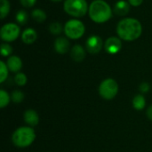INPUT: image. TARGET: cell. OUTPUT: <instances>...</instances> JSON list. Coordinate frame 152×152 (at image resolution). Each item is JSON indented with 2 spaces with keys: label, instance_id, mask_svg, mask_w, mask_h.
Instances as JSON below:
<instances>
[{
  "label": "cell",
  "instance_id": "cell-22",
  "mask_svg": "<svg viewBox=\"0 0 152 152\" xmlns=\"http://www.w3.org/2000/svg\"><path fill=\"white\" fill-rule=\"evenodd\" d=\"M9 69L6 65V62L1 61H0V83H4L8 77Z\"/></svg>",
  "mask_w": 152,
  "mask_h": 152
},
{
  "label": "cell",
  "instance_id": "cell-7",
  "mask_svg": "<svg viewBox=\"0 0 152 152\" xmlns=\"http://www.w3.org/2000/svg\"><path fill=\"white\" fill-rule=\"evenodd\" d=\"M20 35V28L18 24L8 22L2 26L0 29V37L4 42L10 43L15 41Z\"/></svg>",
  "mask_w": 152,
  "mask_h": 152
},
{
  "label": "cell",
  "instance_id": "cell-24",
  "mask_svg": "<svg viewBox=\"0 0 152 152\" xmlns=\"http://www.w3.org/2000/svg\"><path fill=\"white\" fill-rule=\"evenodd\" d=\"M11 100H12V102H14L16 104H19V103L23 102L24 94L20 90H14L11 94Z\"/></svg>",
  "mask_w": 152,
  "mask_h": 152
},
{
  "label": "cell",
  "instance_id": "cell-3",
  "mask_svg": "<svg viewBox=\"0 0 152 152\" xmlns=\"http://www.w3.org/2000/svg\"><path fill=\"white\" fill-rule=\"evenodd\" d=\"M36 140V133L31 126H20L17 128L12 135V142L18 148H27Z\"/></svg>",
  "mask_w": 152,
  "mask_h": 152
},
{
  "label": "cell",
  "instance_id": "cell-12",
  "mask_svg": "<svg viewBox=\"0 0 152 152\" xmlns=\"http://www.w3.org/2000/svg\"><path fill=\"white\" fill-rule=\"evenodd\" d=\"M23 118H24V121L25 123L28 126H31V127H34V126H37L39 123V117H38V114L36 110H32V109H29V110H27L25 112H24V115H23Z\"/></svg>",
  "mask_w": 152,
  "mask_h": 152
},
{
  "label": "cell",
  "instance_id": "cell-26",
  "mask_svg": "<svg viewBox=\"0 0 152 152\" xmlns=\"http://www.w3.org/2000/svg\"><path fill=\"white\" fill-rule=\"evenodd\" d=\"M20 3L25 8H31L36 4L37 0H20Z\"/></svg>",
  "mask_w": 152,
  "mask_h": 152
},
{
  "label": "cell",
  "instance_id": "cell-30",
  "mask_svg": "<svg viewBox=\"0 0 152 152\" xmlns=\"http://www.w3.org/2000/svg\"><path fill=\"white\" fill-rule=\"evenodd\" d=\"M52 2H55V3H57V2H61L62 0H51Z\"/></svg>",
  "mask_w": 152,
  "mask_h": 152
},
{
  "label": "cell",
  "instance_id": "cell-1",
  "mask_svg": "<svg viewBox=\"0 0 152 152\" xmlns=\"http://www.w3.org/2000/svg\"><path fill=\"white\" fill-rule=\"evenodd\" d=\"M117 34L121 40L127 42L134 41L142 36V25L135 18H124L117 25Z\"/></svg>",
  "mask_w": 152,
  "mask_h": 152
},
{
  "label": "cell",
  "instance_id": "cell-11",
  "mask_svg": "<svg viewBox=\"0 0 152 152\" xmlns=\"http://www.w3.org/2000/svg\"><path fill=\"white\" fill-rule=\"evenodd\" d=\"M130 4L126 0H119L116 2L113 8V12L118 16H126L130 12Z\"/></svg>",
  "mask_w": 152,
  "mask_h": 152
},
{
  "label": "cell",
  "instance_id": "cell-10",
  "mask_svg": "<svg viewBox=\"0 0 152 152\" xmlns=\"http://www.w3.org/2000/svg\"><path fill=\"white\" fill-rule=\"evenodd\" d=\"M54 51L60 54H64L68 53L70 49V43L67 37H58L54 40L53 44Z\"/></svg>",
  "mask_w": 152,
  "mask_h": 152
},
{
  "label": "cell",
  "instance_id": "cell-25",
  "mask_svg": "<svg viewBox=\"0 0 152 152\" xmlns=\"http://www.w3.org/2000/svg\"><path fill=\"white\" fill-rule=\"evenodd\" d=\"M27 81H28V77L24 73H22V72L16 73V75L14 77V82L17 86H23L27 84Z\"/></svg>",
  "mask_w": 152,
  "mask_h": 152
},
{
  "label": "cell",
  "instance_id": "cell-14",
  "mask_svg": "<svg viewBox=\"0 0 152 152\" xmlns=\"http://www.w3.org/2000/svg\"><path fill=\"white\" fill-rule=\"evenodd\" d=\"M6 65L11 72L18 73L22 68V61L17 55H11L7 59Z\"/></svg>",
  "mask_w": 152,
  "mask_h": 152
},
{
  "label": "cell",
  "instance_id": "cell-28",
  "mask_svg": "<svg viewBox=\"0 0 152 152\" xmlns=\"http://www.w3.org/2000/svg\"><path fill=\"white\" fill-rule=\"evenodd\" d=\"M127 2L130 4L131 6L138 7V6H140L143 3V0H127Z\"/></svg>",
  "mask_w": 152,
  "mask_h": 152
},
{
  "label": "cell",
  "instance_id": "cell-6",
  "mask_svg": "<svg viewBox=\"0 0 152 152\" xmlns=\"http://www.w3.org/2000/svg\"><path fill=\"white\" fill-rule=\"evenodd\" d=\"M118 93V85L113 78H106L99 86V94L105 100H112Z\"/></svg>",
  "mask_w": 152,
  "mask_h": 152
},
{
  "label": "cell",
  "instance_id": "cell-2",
  "mask_svg": "<svg viewBox=\"0 0 152 152\" xmlns=\"http://www.w3.org/2000/svg\"><path fill=\"white\" fill-rule=\"evenodd\" d=\"M88 14L94 22L102 24L111 19L113 9L104 0H94L89 4Z\"/></svg>",
  "mask_w": 152,
  "mask_h": 152
},
{
  "label": "cell",
  "instance_id": "cell-4",
  "mask_svg": "<svg viewBox=\"0 0 152 152\" xmlns=\"http://www.w3.org/2000/svg\"><path fill=\"white\" fill-rule=\"evenodd\" d=\"M89 5L86 0H64V12L76 19L84 17L88 12Z\"/></svg>",
  "mask_w": 152,
  "mask_h": 152
},
{
  "label": "cell",
  "instance_id": "cell-21",
  "mask_svg": "<svg viewBox=\"0 0 152 152\" xmlns=\"http://www.w3.org/2000/svg\"><path fill=\"white\" fill-rule=\"evenodd\" d=\"M11 95L4 90H0V108L4 109L11 102Z\"/></svg>",
  "mask_w": 152,
  "mask_h": 152
},
{
  "label": "cell",
  "instance_id": "cell-9",
  "mask_svg": "<svg viewBox=\"0 0 152 152\" xmlns=\"http://www.w3.org/2000/svg\"><path fill=\"white\" fill-rule=\"evenodd\" d=\"M104 49L109 54H117L122 49V40L118 37H110L104 42Z\"/></svg>",
  "mask_w": 152,
  "mask_h": 152
},
{
  "label": "cell",
  "instance_id": "cell-20",
  "mask_svg": "<svg viewBox=\"0 0 152 152\" xmlns=\"http://www.w3.org/2000/svg\"><path fill=\"white\" fill-rule=\"evenodd\" d=\"M15 19L19 25L23 26V25H26L28 20V14L25 10H20L17 12L15 15Z\"/></svg>",
  "mask_w": 152,
  "mask_h": 152
},
{
  "label": "cell",
  "instance_id": "cell-8",
  "mask_svg": "<svg viewBox=\"0 0 152 152\" xmlns=\"http://www.w3.org/2000/svg\"><path fill=\"white\" fill-rule=\"evenodd\" d=\"M102 47H104V43L97 35H91L86 41V50L92 54L100 53Z\"/></svg>",
  "mask_w": 152,
  "mask_h": 152
},
{
  "label": "cell",
  "instance_id": "cell-18",
  "mask_svg": "<svg viewBox=\"0 0 152 152\" xmlns=\"http://www.w3.org/2000/svg\"><path fill=\"white\" fill-rule=\"evenodd\" d=\"M11 10V4L9 0H0V18L4 20L8 16Z\"/></svg>",
  "mask_w": 152,
  "mask_h": 152
},
{
  "label": "cell",
  "instance_id": "cell-17",
  "mask_svg": "<svg viewBox=\"0 0 152 152\" xmlns=\"http://www.w3.org/2000/svg\"><path fill=\"white\" fill-rule=\"evenodd\" d=\"M133 107L136 110H142L146 106V100L142 94H137L133 99Z\"/></svg>",
  "mask_w": 152,
  "mask_h": 152
},
{
  "label": "cell",
  "instance_id": "cell-13",
  "mask_svg": "<svg viewBox=\"0 0 152 152\" xmlns=\"http://www.w3.org/2000/svg\"><path fill=\"white\" fill-rule=\"evenodd\" d=\"M70 57L77 62H81L86 58V49L81 45H75L70 49Z\"/></svg>",
  "mask_w": 152,
  "mask_h": 152
},
{
  "label": "cell",
  "instance_id": "cell-16",
  "mask_svg": "<svg viewBox=\"0 0 152 152\" xmlns=\"http://www.w3.org/2000/svg\"><path fill=\"white\" fill-rule=\"evenodd\" d=\"M31 18L38 23H42L45 22L46 20V13L44 10L39 9V8H36L31 12Z\"/></svg>",
  "mask_w": 152,
  "mask_h": 152
},
{
  "label": "cell",
  "instance_id": "cell-27",
  "mask_svg": "<svg viewBox=\"0 0 152 152\" xmlns=\"http://www.w3.org/2000/svg\"><path fill=\"white\" fill-rule=\"evenodd\" d=\"M151 89V86L149 83L147 82H142L140 86H139V90L142 93V94H145V93H148Z\"/></svg>",
  "mask_w": 152,
  "mask_h": 152
},
{
  "label": "cell",
  "instance_id": "cell-5",
  "mask_svg": "<svg viewBox=\"0 0 152 152\" xmlns=\"http://www.w3.org/2000/svg\"><path fill=\"white\" fill-rule=\"evenodd\" d=\"M63 32L68 38L71 40H77L85 35L86 26L84 22L78 19H70L65 23Z\"/></svg>",
  "mask_w": 152,
  "mask_h": 152
},
{
  "label": "cell",
  "instance_id": "cell-15",
  "mask_svg": "<svg viewBox=\"0 0 152 152\" xmlns=\"http://www.w3.org/2000/svg\"><path fill=\"white\" fill-rule=\"evenodd\" d=\"M37 38V33L32 28H27L21 33V40L26 45H31L35 43Z\"/></svg>",
  "mask_w": 152,
  "mask_h": 152
},
{
  "label": "cell",
  "instance_id": "cell-23",
  "mask_svg": "<svg viewBox=\"0 0 152 152\" xmlns=\"http://www.w3.org/2000/svg\"><path fill=\"white\" fill-rule=\"evenodd\" d=\"M0 51H1V55L3 57H10V55L12 53V47L9 43L4 42L1 44Z\"/></svg>",
  "mask_w": 152,
  "mask_h": 152
},
{
  "label": "cell",
  "instance_id": "cell-29",
  "mask_svg": "<svg viewBox=\"0 0 152 152\" xmlns=\"http://www.w3.org/2000/svg\"><path fill=\"white\" fill-rule=\"evenodd\" d=\"M146 114H147V117H148L151 120H152V105H151V106L148 108Z\"/></svg>",
  "mask_w": 152,
  "mask_h": 152
},
{
  "label": "cell",
  "instance_id": "cell-19",
  "mask_svg": "<svg viewBox=\"0 0 152 152\" xmlns=\"http://www.w3.org/2000/svg\"><path fill=\"white\" fill-rule=\"evenodd\" d=\"M48 29L53 35L58 36L61 35L62 31H64V26H62V24L60 23L59 21H53L49 25Z\"/></svg>",
  "mask_w": 152,
  "mask_h": 152
}]
</instances>
